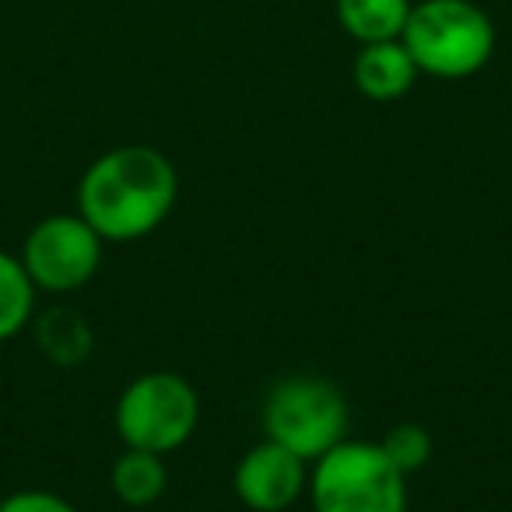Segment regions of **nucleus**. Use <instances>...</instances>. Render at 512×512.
<instances>
[{
	"label": "nucleus",
	"instance_id": "nucleus-1",
	"mask_svg": "<svg viewBox=\"0 0 512 512\" xmlns=\"http://www.w3.org/2000/svg\"><path fill=\"white\" fill-rule=\"evenodd\" d=\"M179 197V172L165 151L151 144L109 148L81 172L78 214L106 242L148 239L165 225Z\"/></svg>",
	"mask_w": 512,
	"mask_h": 512
},
{
	"label": "nucleus",
	"instance_id": "nucleus-2",
	"mask_svg": "<svg viewBox=\"0 0 512 512\" xmlns=\"http://www.w3.org/2000/svg\"><path fill=\"white\" fill-rule=\"evenodd\" d=\"M400 39L418 71L439 81L474 78L495 57V22L474 0H421Z\"/></svg>",
	"mask_w": 512,
	"mask_h": 512
},
{
	"label": "nucleus",
	"instance_id": "nucleus-3",
	"mask_svg": "<svg viewBox=\"0 0 512 512\" xmlns=\"http://www.w3.org/2000/svg\"><path fill=\"white\" fill-rule=\"evenodd\" d=\"M313 512H407V474L379 442L344 439L309 470Z\"/></svg>",
	"mask_w": 512,
	"mask_h": 512
},
{
	"label": "nucleus",
	"instance_id": "nucleus-4",
	"mask_svg": "<svg viewBox=\"0 0 512 512\" xmlns=\"http://www.w3.org/2000/svg\"><path fill=\"white\" fill-rule=\"evenodd\" d=\"M113 421L123 446L169 456L197 432L200 393L179 372H144L123 386Z\"/></svg>",
	"mask_w": 512,
	"mask_h": 512
},
{
	"label": "nucleus",
	"instance_id": "nucleus-5",
	"mask_svg": "<svg viewBox=\"0 0 512 512\" xmlns=\"http://www.w3.org/2000/svg\"><path fill=\"white\" fill-rule=\"evenodd\" d=\"M348 400L323 376H288L271 386L264 400V432L316 463L323 453L348 439Z\"/></svg>",
	"mask_w": 512,
	"mask_h": 512
},
{
	"label": "nucleus",
	"instance_id": "nucleus-6",
	"mask_svg": "<svg viewBox=\"0 0 512 512\" xmlns=\"http://www.w3.org/2000/svg\"><path fill=\"white\" fill-rule=\"evenodd\" d=\"M106 239L74 214H50L22 242V264L39 292H78L99 274Z\"/></svg>",
	"mask_w": 512,
	"mask_h": 512
},
{
	"label": "nucleus",
	"instance_id": "nucleus-7",
	"mask_svg": "<svg viewBox=\"0 0 512 512\" xmlns=\"http://www.w3.org/2000/svg\"><path fill=\"white\" fill-rule=\"evenodd\" d=\"M232 484L249 512H285L309 491V463L281 442L264 439L239 456Z\"/></svg>",
	"mask_w": 512,
	"mask_h": 512
},
{
	"label": "nucleus",
	"instance_id": "nucleus-8",
	"mask_svg": "<svg viewBox=\"0 0 512 512\" xmlns=\"http://www.w3.org/2000/svg\"><path fill=\"white\" fill-rule=\"evenodd\" d=\"M418 78L421 71L414 64L411 50L404 46V39L358 46V57L351 64V81H355L358 95H365L369 102L404 99Z\"/></svg>",
	"mask_w": 512,
	"mask_h": 512
},
{
	"label": "nucleus",
	"instance_id": "nucleus-9",
	"mask_svg": "<svg viewBox=\"0 0 512 512\" xmlns=\"http://www.w3.org/2000/svg\"><path fill=\"white\" fill-rule=\"evenodd\" d=\"M109 484L113 495L130 509H148L169 488V467H165L162 453H148V449L123 446V453L113 460L109 470Z\"/></svg>",
	"mask_w": 512,
	"mask_h": 512
},
{
	"label": "nucleus",
	"instance_id": "nucleus-10",
	"mask_svg": "<svg viewBox=\"0 0 512 512\" xmlns=\"http://www.w3.org/2000/svg\"><path fill=\"white\" fill-rule=\"evenodd\" d=\"M414 0H334L337 25L358 46L400 39L411 18Z\"/></svg>",
	"mask_w": 512,
	"mask_h": 512
},
{
	"label": "nucleus",
	"instance_id": "nucleus-11",
	"mask_svg": "<svg viewBox=\"0 0 512 512\" xmlns=\"http://www.w3.org/2000/svg\"><path fill=\"white\" fill-rule=\"evenodd\" d=\"M36 292L22 256L0 249V344L15 341L36 320Z\"/></svg>",
	"mask_w": 512,
	"mask_h": 512
},
{
	"label": "nucleus",
	"instance_id": "nucleus-12",
	"mask_svg": "<svg viewBox=\"0 0 512 512\" xmlns=\"http://www.w3.org/2000/svg\"><path fill=\"white\" fill-rule=\"evenodd\" d=\"M36 341L50 362L71 369V365L85 362V358L92 355L95 337L81 313H74V309H50V313L36 323Z\"/></svg>",
	"mask_w": 512,
	"mask_h": 512
},
{
	"label": "nucleus",
	"instance_id": "nucleus-13",
	"mask_svg": "<svg viewBox=\"0 0 512 512\" xmlns=\"http://www.w3.org/2000/svg\"><path fill=\"white\" fill-rule=\"evenodd\" d=\"M383 453L404 470L407 477L418 474L428 460H432V432L418 421H400V425L386 428V435L379 439Z\"/></svg>",
	"mask_w": 512,
	"mask_h": 512
},
{
	"label": "nucleus",
	"instance_id": "nucleus-14",
	"mask_svg": "<svg viewBox=\"0 0 512 512\" xmlns=\"http://www.w3.org/2000/svg\"><path fill=\"white\" fill-rule=\"evenodd\" d=\"M0 512H78L64 495L46 488H22L11 491L4 502H0Z\"/></svg>",
	"mask_w": 512,
	"mask_h": 512
}]
</instances>
